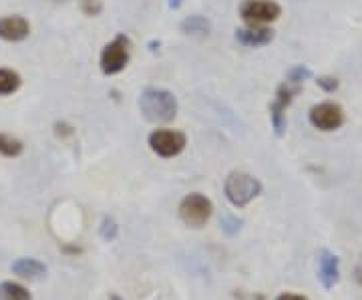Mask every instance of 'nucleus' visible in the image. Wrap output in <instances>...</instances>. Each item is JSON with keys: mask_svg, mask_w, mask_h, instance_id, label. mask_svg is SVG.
<instances>
[{"mask_svg": "<svg viewBox=\"0 0 362 300\" xmlns=\"http://www.w3.org/2000/svg\"><path fill=\"white\" fill-rule=\"evenodd\" d=\"M139 109L151 123H169L177 115V99L168 89L149 87L139 95Z\"/></svg>", "mask_w": 362, "mask_h": 300, "instance_id": "f257e3e1", "label": "nucleus"}, {"mask_svg": "<svg viewBox=\"0 0 362 300\" xmlns=\"http://www.w3.org/2000/svg\"><path fill=\"white\" fill-rule=\"evenodd\" d=\"M223 192L230 204L235 208H246L252 200L262 194V183L258 178L244 173V171H232L226 182H223Z\"/></svg>", "mask_w": 362, "mask_h": 300, "instance_id": "f03ea898", "label": "nucleus"}, {"mask_svg": "<svg viewBox=\"0 0 362 300\" xmlns=\"http://www.w3.org/2000/svg\"><path fill=\"white\" fill-rule=\"evenodd\" d=\"M211 214H214V204L204 194L195 192V194H189V196H185L181 200L180 218L181 222L185 224V226H189V228L206 226L209 222V218H211Z\"/></svg>", "mask_w": 362, "mask_h": 300, "instance_id": "7ed1b4c3", "label": "nucleus"}, {"mask_svg": "<svg viewBox=\"0 0 362 300\" xmlns=\"http://www.w3.org/2000/svg\"><path fill=\"white\" fill-rule=\"evenodd\" d=\"M131 57V40L125 35H117L111 42H107L101 51V71L105 75L121 73Z\"/></svg>", "mask_w": 362, "mask_h": 300, "instance_id": "20e7f679", "label": "nucleus"}, {"mask_svg": "<svg viewBox=\"0 0 362 300\" xmlns=\"http://www.w3.org/2000/svg\"><path fill=\"white\" fill-rule=\"evenodd\" d=\"M302 91V85L292 83V81H284L278 91H276V99L270 105V117H272V127L276 131L278 137L284 135L286 129V109L290 107V103L294 101L298 93Z\"/></svg>", "mask_w": 362, "mask_h": 300, "instance_id": "39448f33", "label": "nucleus"}, {"mask_svg": "<svg viewBox=\"0 0 362 300\" xmlns=\"http://www.w3.org/2000/svg\"><path fill=\"white\" fill-rule=\"evenodd\" d=\"M282 8L274 0H244L240 4V16L247 25H268L278 21Z\"/></svg>", "mask_w": 362, "mask_h": 300, "instance_id": "423d86ee", "label": "nucleus"}, {"mask_svg": "<svg viewBox=\"0 0 362 300\" xmlns=\"http://www.w3.org/2000/svg\"><path fill=\"white\" fill-rule=\"evenodd\" d=\"M187 139L181 131L175 129H156L149 135V147L151 151L163 159L177 157L185 149Z\"/></svg>", "mask_w": 362, "mask_h": 300, "instance_id": "0eeeda50", "label": "nucleus"}, {"mask_svg": "<svg viewBox=\"0 0 362 300\" xmlns=\"http://www.w3.org/2000/svg\"><path fill=\"white\" fill-rule=\"evenodd\" d=\"M310 123L320 131H334L344 123V111L337 103H318L314 105L308 113Z\"/></svg>", "mask_w": 362, "mask_h": 300, "instance_id": "6e6552de", "label": "nucleus"}, {"mask_svg": "<svg viewBox=\"0 0 362 300\" xmlns=\"http://www.w3.org/2000/svg\"><path fill=\"white\" fill-rule=\"evenodd\" d=\"M318 280L326 290H332L340 280V260L330 250H322L318 256Z\"/></svg>", "mask_w": 362, "mask_h": 300, "instance_id": "1a4fd4ad", "label": "nucleus"}, {"mask_svg": "<svg viewBox=\"0 0 362 300\" xmlns=\"http://www.w3.org/2000/svg\"><path fill=\"white\" fill-rule=\"evenodd\" d=\"M235 39L244 47L258 49V47L270 45L272 39H274V30L264 25H247L246 28H238L235 30Z\"/></svg>", "mask_w": 362, "mask_h": 300, "instance_id": "9d476101", "label": "nucleus"}, {"mask_svg": "<svg viewBox=\"0 0 362 300\" xmlns=\"http://www.w3.org/2000/svg\"><path fill=\"white\" fill-rule=\"evenodd\" d=\"M30 33L28 21L13 14V16H0V39L6 42H21L25 40Z\"/></svg>", "mask_w": 362, "mask_h": 300, "instance_id": "9b49d317", "label": "nucleus"}, {"mask_svg": "<svg viewBox=\"0 0 362 300\" xmlns=\"http://www.w3.org/2000/svg\"><path fill=\"white\" fill-rule=\"evenodd\" d=\"M13 272L25 280H40L47 275V266L37 258H18L13 262Z\"/></svg>", "mask_w": 362, "mask_h": 300, "instance_id": "f8f14e48", "label": "nucleus"}, {"mask_svg": "<svg viewBox=\"0 0 362 300\" xmlns=\"http://www.w3.org/2000/svg\"><path fill=\"white\" fill-rule=\"evenodd\" d=\"M181 33H185V35H189V37H199V39H204L207 37L209 33H211V23L207 21L206 16H187L183 23H181Z\"/></svg>", "mask_w": 362, "mask_h": 300, "instance_id": "ddd939ff", "label": "nucleus"}, {"mask_svg": "<svg viewBox=\"0 0 362 300\" xmlns=\"http://www.w3.org/2000/svg\"><path fill=\"white\" fill-rule=\"evenodd\" d=\"M0 300H33V294L23 284L4 280L0 282Z\"/></svg>", "mask_w": 362, "mask_h": 300, "instance_id": "4468645a", "label": "nucleus"}, {"mask_svg": "<svg viewBox=\"0 0 362 300\" xmlns=\"http://www.w3.org/2000/svg\"><path fill=\"white\" fill-rule=\"evenodd\" d=\"M21 75L13 69H0V97L13 95L21 89Z\"/></svg>", "mask_w": 362, "mask_h": 300, "instance_id": "2eb2a0df", "label": "nucleus"}, {"mask_svg": "<svg viewBox=\"0 0 362 300\" xmlns=\"http://www.w3.org/2000/svg\"><path fill=\"white\" fill-rule=\"evenodd\" d=\"M25 151V145L21 139H16L8 133H0V156L2 157H18Z\"/></svg>", "mask_w": 362, "mask_h": 300, "instance_id": "dca6fc26", "label": "nucleus"}, {"mask_svg": "<svg viewBox=\"0 0 362 300\" xmlns=\"http://www.w3.org/2000/svg\"><path fill=\"white\" fill-rule=\"evenodd\" d=\"M312 77V71L308 67L304 65H296L290 69V73H288V81H292V83H298V85H302L306 79Z\"/></svg>", "mask_w": 362, "mask_h": 300, "instance_id": "f3484780", "label": "nucleus"}, {"mask_svg": "<svg viewBox=\"0 0 362 300\" xmlns=\"http://www.w3.org/2000/svg\"><path fill=\"white\" fill-rule=\"evenodd\" d=\"M117 232H119V228H117V224L111 220V218H103V224H101V230H99V234L103 240L107 242H111V240H115Z\"/></svg>", "mask_w": 362, "mask_h": 300, "instance_id": "a211bd4d", "label": "nucleus"}, {"mask_svg": "<svg viewBox=\"0 0 362 300\" xmlns=\"http://www.w3.org/2000/svg\"><path fill=\"white\" fill-rule=\"evenodd\" d=\"M81 11L87 16H99L103 13V2L101 0H83L81 2Z\"/></svg>", "mask_w": 362, "mask_h": 300, "instance_id": "6ab92c4d", "label": "nucleus"}, {"mask_svg": "<svg viewBox=\"0 0 362 300\" xmlns=\"http://www.w3.org/2000/svg\"><path fill=\"white\" fill-rule=\"evenodd\" d=\"M316 83H318V87H322L326 93H332L338 89V79L334 77H318L316 79Z\"/></svg>", "mask_w": 362, "mask_h": 300, "instance_id": "aec40b11", "label": "nucleus"}, {"mask_svg": "<svg viewBox=\"0 0 362 300\" xmlns=\"http://www.w3.org/2000/svg\"><path fill=\"white\" fill-rule=\"evenodd\" d=\"M54 129H57V135H59V137H69V135H73V127L66 125V123H54Z\"/></svg>", "mask_w": 362, "mask_h": 300, "instance_id": "412c9836", "label": "nucleus"}, {"mask_svg": "<svg viewBox=\"0 0 362 300\" xmlns=\"http://www.w3.org/2000/svg\"><path fill=\"white\" fill-rule=\"evenodd\" d=\"M276 300H308L302 294H292V292H286V294H280Z\"/></svg>", "mask_w": 362, "mask_h": 300, "instance_id": "4be33fe9", "label": "nucleus"}, {"mask_svg": "<svg viewBox=\"0 0 362 300\" xmlns=\"http://www.w3.org/2000/svg\"><path fill=\"white\" fill-rule=\"evenodd\" d=\"M169 6H171V8H180L181 0H169Z\"/></svg>", "mask_w": 362, "mask_h": 300, "instance_id": "5701e85b", "label": "nucleus"}, {"mask_svg": "<svg viewBox=\"0 0 362 300\" xmlns=\"http://www.w3.org/2000/svg\"><path fill=\"white\" fill-rule=\"evenodd\" d=\"M109 300H121V299H119L117 294H111V296H109Z\"/></svg>", "mask_w": 362, "mask_h": 300, "instance_id": "b1692460", "label": "nucleus"}]
</instances>
